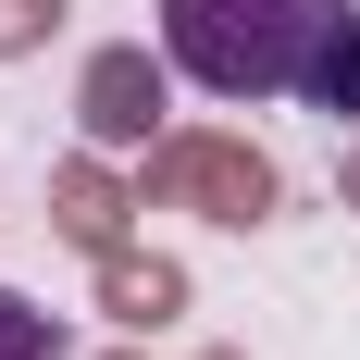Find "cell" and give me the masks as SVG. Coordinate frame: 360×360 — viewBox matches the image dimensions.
I'll return each mask as SVG.
<instances>
[{
  "label": "cell",
  "mask_w": 360,
  "mask_h": 360,
  "mask_svg": "<svg viewBox=\"0 0 360 360\" xmlns=\"http://www.w3.org/2000/svg\"><path fill=\"white\" fill-rule=\"evenodd\" d=\"M162 112H174V87H162L149 50H100L87 87H75V124H87L100 149H149V137H162Z\"/></svg>",
  "instance_id": "3"
},
{
  "label": "cell",
  "mask_w": 360,
  "mask_h": 360,
  "mask_svg": "<svg viewBox=\"0 0 360 360\" xmlns=\"http://www.w3.org/2000/svg\"><path fill=\"white\" fill-rule=\"evenodd\" d=\"M124 212H149V199L112 174V162H63V174H50V224H63L87 261H100V249H124Z\"/></svg>",
  "instance_id": "4"
},
{
  "label": "cell",
  "mask_w": 360,
  "mask_h": 360,
  "mask_svg": "<svg viewBox=\"0 0 360 360\" xmlns=\"http://www.w3.org/2000/svg\"><path fill=\"white\" fill-rule=\"evenodd\" d=\"M335 199H348V212H360V149H348V174H335Z\"/></svg>",
  "instance_id": "9"
},
{
  "label": "cell",
  "mask_w": 360,
  "mask_h": 360,
  "mask_svg": "<svg viewBox=\"0 0 360 360\" xmlns=\"http://www.w3.org/2000/svg\"><path fill=\"white\" fill-rule=\"evenodd\" d=\"M0 360H63V311H37V298L0 286Z\"/></svg>",
  "instance_id": "7"
},
{
  "label": "cell",
  "mask_w": 360,
  "mask_h": 360,
  "mask_svg": "<svg viewBox=\"0 0 360 360\" xmlns=\"http://www.w3.org/2000/svg\"><path fill=\"white\" fill-rule=\"evenodd\" d=\"M311 112H335V124H360V0L335 13V37H323V63H311V87H298Z\"/></svg>",
  "instance_id": "6"
},
{
  "label": "cell",
  "mask_w": 360,
  "mask_h": 360,
  "mask_svg": "<svg viewBox=\"0 0 360 360\" xmlns=\"http://www.w3.org/2000/svg\"><path fill=\"white\" fill-rule=\"evenodd\" d=\"M199 360H249V348H199Z\"/></svg>",
  "instance_id": "10"
},
{
  "label": "cell",
  "mask_w": 360,
  "mask_h": 360,
  "mask_svg": "<svg viewBox=\"0 0 360 360\" xmlns=\"http://www.w3.org/2000/svg\"><path fill=\"white\" fill-rule=\"evenodd\" d=\"M348 0H162V63L212 100H286L311 87Z\"/></svg>",
  "instance_id": "1"
},
{
  "label": "cell",
  "mask_w": 360,
  "mask_h": 360,
  "mask_svg": "<svg viewBox=\"0 0 360 360\" xmlns=\"http://www.w3.org/2000/svg\"><path fill=\"white\" fill-rule=\"evenodd\" d=\"M50 25H63V0H0V63L50 50Z\"/></svg>",
  "instance_id": "8"
},
{
  "label": "cell",
  "mask_w": 360,
  "mask_h": 360,
  "mask_svg": "<svg viewBox=\"0 0 360 360\" xmlns=\"http://www.w3.org/2000/svg\"><path fill=\"white\" fill-rule=\"evenodd\" d=\"M112 360H149V348H112Z\"/></svg>",
  "instance_id": "11"
},
{
  "label": "cell",
  "mask_w": 360,
  "mask_h": 360,
  "mask_svg": "<svg viewBox=\"0 0 360 360\" xmlns=\"http://www.w3.org/2000/svg\"><path fill=\"white\" fill-rule=\"evenodd\" d=\"M100 311H112L124 335H162V323L186 311V274H174L162 249H100Z\"/></svg>",
  "instance_id": "5"
},
{
  "label": "cell",
  "mask_w": 360,
  "mask_h": 360,
  "mask_svg": "<svg viewBox=\"0 0 360 360\" xmlns=\"http://www.w3.org/2000/svg\"><path fill=\"white\" fill-rule=\"evenodd\" d=\"M137 199H162V212H212V224H274L286 174H274L249 137H149Z\"/></svg>",
  "instance_id": "2"
}]
</instances>
